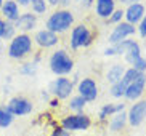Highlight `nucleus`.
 Wrapping results in <instances>:
<instances>
[{"mask_svg": "<svg viewBox=\"0 0 146 136\" xmlns=\"http://www.w3.org/2000/svg\"><path fill=\"white\" fill-rule=\"evenodd\" d=\"M52 136H69V133L66 131V130H56Z\"/></svg>", "mask_w": 146, "mask_h": 136, "instance_id": "nucleus-29", "label": "nucleus"}, {"mask_svg": "<svg viewBox=\"0 0 146 136\" xmlns=\"http://www.w3.org/2000/svg\"><path fill=\"white\" fill-rule=\"evenodd\" d=\"M2 5H3V0H0V8H2Z\"/></svg>", "mask_w": 146, "mask_h": 136, "instance_id": "nucleus-35", "label": "nucleus"}, {"mask_svg": "<svg viewBox=\"0 0 146 136\" xmlns=\"http://www.w3.org/2000/svg\"><path fill=\"white\" fill-rule=\"evenodd\" d=\"M122 111H124V104H119V106H112V104L104 106L103 111H101V114H100V119H106L108 115L117 114V112H122Z\"/></svg>", "mask_w": 146, "mask_h": 136, "instance_id": "nucleus-21", "label": "nucleus"}, {"mask_svg": "<svg viewBox=\"0 0 146 136\" xmlns=\"http://www.w3.org/2000/svg\"><path fill=\"white\" fill-rule=\"evenodd\" d=\"M63 127L64 130H87L90 127V119L87 115H82V114H77V115H69L63 120Z\"/></svg>", "mask_w": 146, "mask_h": 136, "instance_id": "nucleus-5", "label": "nucleus"}, {"mask_svg": "<svg viewBox=\"0 0 146 136\" xmlns=\"http://www.w3.org/2000/svg\"><path fill=\"white\" fill-rule=\"evenodd\" d=\"M31 47H32V42H31V37L26 34L16 35V37L11 40L8 48V55L10 58H23L24 55H27L31 51Z\"/></svg>", "mask_w": 146, "mask_h": 136, "instance_id": "nucleus-3", "label": "nucleus"}, {"mask_svg": "<svg viewBox=\"0 0 146 136\" xmlns=\"http://www.w3.org/2000/svg\"><path fill=\"white\" fill-rule=\"evenodd\" d=\"M90 32L85 26H77L76 29L72 30V35H71V45L72 48H80V47H87L90 43Z\"/></svg>", "mask_w": 146, "mask_h": 136, "instance_id": "nucleus-7", "label": "nucleus"}, {"mask_svg": "<svg viewBox=\"0 0 146 136\" xmlns=\"http://www.w3.org/2000/svg\"><path fill=\"white\" fill-rule=\"evenodd\" d=\"M13 122V115L7 111V107H0V127L7 128Z\"/></svg>", "mask_w": 146, "mask_h": 136, "instance_id": "nucleus-20", "label": "nucleus"}, {"mask_svg": "<svg viewBox=\"0 0 146 136\" xmlns=\"http://www.w3.org/2000/svg\"><path fill=\"white\" fill-rule=\"evenodd\" d=\"M72 21H74V18L69 11H66V10L56 11L48 18L47 30H50V32H53V34H56V32H64L66 29L71 27Z\"/></svg>", "mask_w": 146, "mask_h": 136, "instance_id": "nucleus-1", "label": "nucleus"}, {"mask_svg": "<svg viewBox=\"0 0 146 136\" xmlns=\"http://www.w3.org/2000/svg\"><path fill=\"white\" fill-rule=\"evenodd\" d=\"M133 32H135V27H133L132 24H129V22H122V24H119L116 29L112 30L111 37H109V42L116 45V43H119V42H122V40H125V37L132 35Z\"/></svg>", "mask_w": 146, "mask_h": 136, "instance_id": "nucleus-10", "label": "nucleus"}, {"mask_svg": "<svg viewBox=\"0 0 146 136\" xmlns=\"http://www.w3.org/2000/svg\"><path fill=\"white\" fill-rule=\"evenodd\" d=\"M133 69H135V71H138V72H143V71H146V59L145 58H140V59L137 61V63L133 64Z\"/></svg>", "mask_w": 146, "mask_h": 136, "instance_id": "nucleus-25", "label": "nucleus"}, {"mask_svg": "<svg viewBox=\"0 0 146 136\" xmlns=\"http://www.w3.org/2000/svg\"><path fill=\"white\" fill-rule=\"evenodd\" d=\"M35 40H37V43H39L40 47H45V48H50L53 47V45H56V42H58V37H56V34H53V32H50V30H40V32H37V35H35Z\"/></svg>", "mask_w": 146, "mask_h": 136, "instance_id": "nucleus-14", "label": "nucleus"}, {"mask_svg": "<svg viewBox=\"0 0 146 136\" xmlns=\"http://www.w3.org/2000/svg\"><path fill=\"white\" fill-rule=\"evenodd\" d=\"M140 34H141L143 37H146V18H143L141 24H140Z\"/></svg>", "mask_w": 146, "mask_h": 136, "instance_id": "nucleus-28", "label": "nucleus"}, {"mask_svg": "<svg viewBox=\"0 0 146 136\" xmlns=\"http://www.w3.org/2000/svg\"><path fill=\"white\" fill-rule=\"evenodd\" d=\"M7 111L11 115H26L32 111V104L24 98H13L8 102Z\"/></svg>", "mask_w": 146, "mask_h": 136, "instance_id": "nucleus-6", "label": "nucleus"}, {"mask_svg": "<svg viewBox=\"0 0 146 136\" xmlns=\"http://www.w3.org/2000/svg\"><path fill=\"white\" fill-rule=\"evenodd\" d=\"M13 32H15V26L11 24V22H7V24H5L3 35H2V37H3V38H10L11 35H13Z\"/></svg>", "mask_w": 146, "mask_h": 136, "instance_id": "nucleus-24", "label": "nucleus"}, {"mask_svg": "<svg viewBox=\"0 0 146 136\" xmlns=\"http://www.w3.org/2000/svg\"><path fill=\"white\" fill-rule=\"evenodd\" d=\"M48 2H50V3H52V5H56V3H58V2H60V0H48Z\"/></svg>", "mask_w": 146, "mask_h": 136, "instance_id": "nucleus-33", "label": "nucleus"}, {"mask_svg": "<svg viewBox=\"0 0 146 136\" xmlns=\"http://www.w3.org/2000/svg\"><path fill=\"white\" fill-rule=\"evenodd\" d=\"M18 2H19L21 5H27V3H31L32 0H18Z\"/></svg>", "mask_w": 146, "mask_h": 136, "instance_id": "nucleus-31", "label": "nucleus"}, {"mask_svg": "<svg viewBox=\"0 0 146 136\" xmlns=\"http://www.w3.org/2000/svg\"><path fill=\"white\" fill-rule=\"evenodd\" d=\"M71 91H72V83H71V80H68L64 77L56 79L55 85H53V93H55L58 98H61V99L68 98L69 94H71Z\"/></svg>", "mask_w": 146, "mask_h": 136, "instance_id": "nucleus-12", "label": "nucleus"}, {"mask_svg": "<svg viewBox=\"0 0 146 136\" xmlns=\"http://www.w3.org/2000/svg\"><path fill=\"white\" fill-rule=\"evenodd\" d=\"M124 74H125L124 66H119V64H116V66H112V67L109 69V72H108V80H109L112 85H114V83H117V82L122 79V75H124Z\"/></svg>", "mask_w": 146, "mask_h": 136, "instance_id": "nucleus-18", "label": "nucleus"}, {"mask_svg": "<svg viewBox=\"0 0 146 136\" xmlns=\"http://www.w3.org/2000/svg\"><path fill=\"white\" fill-rule=\"evenodd\" d=\"M79 93L85 101H93L98 94V88H96V83H95L92 79H84V80L79 83Z\"/></svg>", "mask_w": 146, "mask_h": 136, "instance_id": "nucleus-9", "label": "nucleus"}, {"mask_svg": "<svg viewBox=\"0 0 146 136\" xmlns=\"http://www.w3.org/2000/svg\"><path fill=\"white\" fill-rule=\"evenodd\" d=\"M21 72H23V74H34V72H35L34 64H24V67L21 69Z\"/></svg>", "mask_w": 146, "mask_h": 136, "instance_id": "nucleus-26", "label": "nucleus"}, {"mask_svg": "<svg viewBox=\"0 0 146 136\" xmlns=\"http://www.w3.org/2000/svg\"><path fill=\"white\" fill-rule=\"evenodd\" d=\"M79 2H82V3L85 2V5H90V3H92V0H79Z\"/></svg>", "mask_w": 146, "mask_h": 136, "instance_id": "nucleus-32", "label": "nucleus"}, {"mask_svg": "<svg viewBox=\"0 0 146 136\" xmlns=\"http://www.w3.org/2000/svg\"><path fill=\"white\" fill-rule=\"evenodd\" d=\"M145 85H146V75L141 72V74H138V77L129 85V88H127V91H125V96H127L129 99L140 98L141 93H143V90H145Z\"/></svg>", "mask_w": 146, "mask_h": 136, "instance_id": "nucleus-8", "label": "nucleus"}, {"mask_svg": "<svg viewBox=\"0 0 146 136\" xmlns=\"http://www.w3.org/2000/svg\"><path fill=\"white\" fill-rule=\"evenodd\" d=\"M72 59L68 56V53L64 51H56L53 53L52 59H50V67L52 71L56 74V75H64V74H69L72 71Z\"/></svg>", "mask_w": 146, "mask_h": 136, "instance_id": "nucleus-2", "label": "nucleus"}, {"mask_svg": "<svg viewBox=\"0 0 146 136\" xmlns=\"http://www.w3.org/2000/svg\"><path fill=\"white\" fill-rule=\"evenodd\" d=\"M124 2H135V3H137L138 0H124Z\"/></svg>", "mask_w": 146, "mask_h": 136, "instance_id": "nucleus-34", "label": "nucleus"}, {"mask_svg": "<svg viewBox=\"0 0 146 136\" xmlns=\"http://www.w3.org/2000/svg\"><path fill=\"white\" fill-rule=\"evenodd\" d=\"M85 99L82 98V96H76V98L71 99V109H74V111H82L84 109V106H85Z\"/></svg>", "mask_w": 146, "mask_h": 136, "instance_id": "nucleus-22", "label": "nucleus"}, {"mask_svg": "<svg viewBox=\"0 0 146 136\" xmlns=\"http://www.w3.org/2000/svg\"><path fill=\"white\" fill-rule=\"evenodd\" d=\"M122 16H124V13H122V11H114V13H112V16L109 18V21H111V22H117V21L122 19Z\"/></svg>", "mask_w": 146, "mask_h": 136, "instance_id": "nucleus-27", "label": "nucleus"}, {"mask_svg": "<svg viewBox=\"0 0 146 136\" xmlns=\"http://www.w3.org/2000/svg\"><path fill=\"white\" fill-rule=\"evenodd\" d=\"M138 74H141V72L135 71L133 67L129 69V71H125V74L122 75V79H120L117 83H114V85H112L111 94L114 96V98H120V96H124L125 91H127V88H129V85L138 77Z\"/></svg>", "mask_w": 146, "mask_h": 136, "instance_id": "nucleus-4", "label": "nucleus"}, {"mask_svg": "<svg viewBox=\"0 0 146 136\" xmlns=\"http://www.w3.org/2000/svg\"><path fill=\"white\" fill-rule=\"evenodd\" d=\"M32 10L35 13H45V10H47L45 0H32Z\"/></svg>", "mask_w": 146, "mask_h": 136, "instance_id": "nucleus-23", "label": "nucleus"}, {"mask_svg": "<svg viewBox=\"0 0 146 136\" xmlns=\"http://www.w3.org/2000/svg\"><path fill=\"white\" fill-rule=\"evenodd\" d=\"M96 13L101 18H109L114 13V0H96Z\"/></svg>", "mask_w": 146, "mask_h": 136, "instance_id": "nucleus-17", "label": "nucleus"}, {"mask_svg": "<svg viewBox=\"0 0 146 136\" xmlns=\"http://www.w3.org/2000/svg\"><path fill=\"white\" fill-rule=\"evenodd\" d=\"M3 29H5V22L2 21V19H0V37L3 35Z\"/></svg>", "mask_w": 146, "mask_h": 136, "instance_id": "nucleus-30", "label": "nucleus"}, {"mask_svg": "<svg viewBox=\"0 0 146 136\" xmlns=\"http://www.w3.org/2000/svg\"><path fill=\"white\" fill-rule=\"evenodd\" d=\"M125 120H127V115L124 114V111L114 114L112 122H111V130H112V131H119V130H122L124 125H125Z\"/></svg>", "mask_w": 146, "mask_h": 136, "instance_id": "nucleus-19", "label": "nucleus"}, {"mask_svg": "<svg viewBox=\"0 0 146 136\" xmlns=\"http://www.w3.org/2000/svg\"><path fill=\"white\" fill-rule=\"evenodd\" d=\"M125 18H127V21H129V24H135V22L141 21L143 15H145V7H143L141 3H132L127 8V11L124 13Z\"/></svg>", "mask_w": 146, "mask_h": 136, "instance_id": "nucleus-13", "label": "nucleus"}, {"mask_svg": "<svg viewBox=\"0 0 146 136\" xmlns=\"http://www.w3.org/2000/svg\"><path fill=\"white\" fill-rule=\"evenodd\" d=\"M146 117V101H140L138 104L130 109V114H129V122L133 125V127H137L140 125L145 120Z\"/></svg>", "mask_w": 146, "mask_h": 136, "instance_id": "nucleus-11", "label": "nucleus"}, {"mask_svg": "<svg viewBox=\"0 0 146 136\" xmlns=\"http://www.w3.org/2000/svg\"><path fill=\"white\" fill-rule=\"evenodd\" d=\"M35 15H31V13H26V15H21L15 21V29H19V30H29L35 26Z\"/></svg>", "mask_w": 146, "mask_h": 136, "instance_id": "nucleus-15", "label": "nucleus"}, {"mask_svg": "<svg viewBox=\"0 0 146 136\" xmlns=\"http://www.w3.org/2000/svg\"><path fill=\"white\" fill-rule=\"evenodd\" d=\"M2 11H3V15L7 16L8 21H16L18 18H19L18 5H16V2H13V0H7V2H3V5H2Z\"/></svg>", "mask_w": 146, "mask_h": 136, "instance_id": "nucleus-16", "label": "nucleus"}]
</instances>
